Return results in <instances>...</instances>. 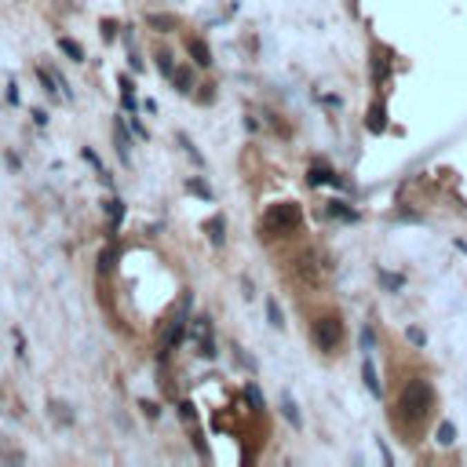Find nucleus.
<instances>
[{"mask_svg":"<svg viewBox=\"0 0 467 467\" xmlns=\"http://www.w3.org/2000/svg\"><path fill=\"white\" fill-rule=\"evenodd\" d=\"M110 267H113V249H106V252L99 256V270H102V274H106Z\"/></svg>","mask_w":467,"mask_h":467,"instance_id":"20","label":"nucleus"},{"mask_svg":"<svg viewBox=\"0 0 467 467\" xmlns=\"http://www.w3.org/2000/svg\"><path fill=\"white\" fill-rule=\"evenodd\" d=\"M106 216H110V227H121V219H124V201H121V198H110V201H106Z\"/></svg>","mask_w":467,"mask_h":467,"instance_id":"9","label":"nucleus"},{"mask_svg":"<svg viewBox=\"0 0 467 467\" xmlns=\"http://www.w3.org/2000/svg\"><path fill=\"white\" fill-rule=\"evenodd\" d=\"M187 51H190L193 66H204V70L212 66V51H209V44H201V41H187Z\"/></svg>","mask_w":467,"mask_h":467,"instance_id":"5","label":"nucleus"},{"mask_svg":"<svg viewBox=\"0 0 467 467\" xmlns=\"http://www.w3.org/2000/svg\"><path fill=\"white\" fill-rule=\"evenodd\" d=\"M158 66H161V73H164V77H172V73H175V66H172V55H164V51L158 55Z\"/></svg>","mask_w":467,"mask_h":467,"instance_id":"18","label":"nucleus"},{"mask_svg":"<svg viewBox=\"0 0 467 467\" xmlns=\"http://www.w3.org/2000/svg\"><path fill=\"white\" fill-rule=\"evenodd\" d=\"M209 238H212V245H223L227 241V219L223 216H216L212 223H209Z\"/></svg>","mask_w":467,"mask_h":467,"instance_id":"8","label":"nucleus"},{"mask_svg":"<svg viewBox=\"0 0 467 467\" xmlns=\"http://www.w3.org/2000/svg\"><path fill=\"white\" fill-rule=\"evenodd\" d=\"M300 204L296 201H278V204H270L267 216H263V223H259V230H267L270 238H281V234H292L296 227H300Z\"/></svg>","mask_w":467,"mask_h":467,"instance_id":"2","label":"nucleus"},{"mask_svg":"<svg viewBox=\"0 0 467 467\" xmlns=\"http://www.w3.org/2000/svg\"><path fill=\"white\" fill-rule=\"evenodd\" d=\"M329 179H332V172H329V168H310V183H329Z\"/></svg>","mask_w":467,"mask_h":467,"instance_id":"15","label":"nucleus"},{"mask_svg":"<svg viewBox=\"0 0 467 467\" xmlns=\"http://www.w3.org/2000/svg\"><path fill=\"white\" fill-rule=\"evenodd\" d=\"M435 409V391L427 380H409L398 394V406H394V420L406 427V431H417V427L427 423Z\"/></svg>","mask_w":467,"mask_h":467,"instance_id":"1","label":"nucleus"},{"mask_svg":"<svg viewBox=\"0 0 467 467\" xmlns=\"http://www.w3.org/2000/svg\"><path fill=\"white\" fill-rule=\"evenodd\" d=\"M183 332H187V321H183V314H175V318H172V325H168V329H164V336H161V358H164L172 347H179Z\"/></svg>","mask_w":467,"mask_h":467,"instance_id":"4","label":"nucleus"},{"mask_svg":"<svg viewBox=\"0 0 467 467\" xmlns=\"http://www.w3.org/2000/svg\"><path fill=\"white\" fill-rule=\"evenodd\" d=\"M117 84H121V95H132L135 92V84H132V77H128V73L117 77Z\"/></svg>","mask_w":467,"mask_h":467,"instance_id":"19","label":"nucleus"},{"mask_svg":"<svg viewBox=\"0 0 467 467\" xmlns=\"http://www.w3.org/2000/svg\"><path fill=\"white\" fill-rule=\"evenodd\" d=\"M59 51L66 55L70 62H84V48L73 41V37H59Z\"/></svg>","mask_w":467,"mask_h":467,"instance_id":"6","label":"nucleus"},{"mask_svg":"<svg viewBox=\"0 0 467 467\" xmlns=\"http://www.w3.org/2000/svg\"><path fill=\"white\" fill-rule=\"evenodd\" d=\"M179 142H183V146H187V153H190V161H193V164H204V158H201L198 150H193V142H190L187 135H179Z\"/></svg>","mask_w":467,"mask_h":467,"instance_id":"17","label":"nucleus"},{"mask_svg":"<svg viewBox=\"0 0 467 467\" xmlns=\"http://www.w3.org/2000/svg\"><path fill=\"white\" fill-rule=\"evenodd\" d=\"M172 81L179 84V92H190V84H193V81H190V70H175Z\"/></svg>","mask_w":467,"mask_h":467,"instance_id":"14","label":"nucleus"},{"mask_svg":"<svg viewBox=\"0 0 467 467\" xmlns=\"http://www.w3.org/2000/svg\"><path fill=\"white\" fill-rule=\"evenodd\" d=\"M187 190H190V193H198V198H204V201H212V187H209V183H201V179H190Z\"/></svg>","mask_w":467,"mask_h":467,"instance_id":"11","label":"nucleus"},{"mask_svg":"<svg viewBox=\"0 0 467 467\" xmlns=\"http://www.w3.org/2000/svg\"><path fill=\"white\" fill-rule=\"evenodd\" d=\"M310 340H314L318 350H325V354L340 350V343H343V321H340V314L314 318V325H310Z\"/></svg>","mask_w":467,"mask_h":467,"instance_id":"3","label":"nucleus"},{"mask_svg":"<svg viewBox=\"0 0 467 467\" xmlns=\"http://www.w3.org/2000/svg\"><path fill=\"white\" fill-rule=\"evenodd\" d=\"M121 102H124V110H128V113L135 110V95H121Z\"/></svg>","mask_w":467,"mask_h":467,"instance_id":"22","label":"nucleus"},{"mask_svg":"<svg viewBox=\"0 0 467 467\" xmlns=\"http://www.w3.org/2000/svg\"><path fill=\"white\" fill-rule=\"evenodd\" d=\"M113 132H117V150H121V161H128V132H124V117H113Z\"/></svg>","mask_w":467,"mask_h":467,"instance_id":"7","label":"nucleus"},{"mask_svg":"<svg viewBox=\"0 0 467 467\" xmlns=\"http://www.w3.org/2000/svg\"><path fill=\"white\" fill-rule=\"evenodd\" d=\"M33 121H37V124L44 128V124H48V113H44V110H33Z\"/></svg>","mask_w":467,"mask_h":467,"instance_id":"23","label":"nucleus"},{"mask_svg":"<svg viewBox=\"0 0 467 467\" xmlns=\"http://www.w3.org/2000/svg\"><path fill=\"white\" fill-rule=\"evenodd\" d=\"M249 401H252V406L259 409V406H263V394H259V387H249Z\"/></svg>","mask_w":467,"mask_h":467,"instance_id":"21","label":"nucleus"},{"mask_svg":"<svg viewBox=\"0 0 467 467\" xmlns=\"http://www.w3.org/2000/svg\"><path fill=\"white\" fill-rule=\"evenodd\" d=\"M81 158H84V161H88V164H92V168H95V172H99V175H102V179H110V175H106V172H102V161H99V153H95V150H92V146H84V150H81Z\"/></svg>","mask_w":467,"mask_h":467,"instance_id":"12","label":"nucleus"},{"mask_svg":"<svg viewBox=\"0 0 467 467\" xmlns=\"http://www.w3.org/2000/svg\"><path fill=\"white\" fill-rule=\"evenodd\" d=\"M267 314H270V325H274V329H281V325H285V318H281V307H278L274 300H267Z\"/></svg>","mask_w":467,"mask_h":467,"instance_id":"13","label":"nucleus"},{"mask_svg":"<svg viewBox=\"0 0 467 467\" xmlns=\"http://www.w3.org/2000/svg\"><path fill=\"white\" fill-rule=\"evenodd\" d=\"M146 26H153V30H161V33H172L175 19L172 15H146Z\"/></svg>","mask_w":467,"mask_h":467,"instance_id":"10","label":"nucleus"},{"mask_svg":"<svg viewBox=\"0 0 467 467\" xmlns=\"http://www.w3.org/2000/svg\"><path fill=\"white\" fill-rule=\"evenodd\" d=\"M281 409H285V417H289L292 423H300V412H296V401L292 398H281Z\"/></svg>","mask_w":467,"mask_h":467,"instance_id":"16","label":"nucleus"}]
</instances>
